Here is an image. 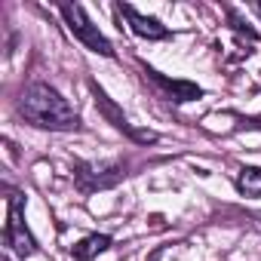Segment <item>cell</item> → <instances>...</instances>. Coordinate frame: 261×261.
<instances>
[{
  "instance_id": "cell-5",
  "label": "cell",
  "mask_w": 261,
  "mask_h": 261,
  "mask_svg": "<svg viewBox=\"0 0 261 261\" xmlns=\"http://www.w3.org/2000/svg\"><path fill=\"white\" fill-rule=\"evenodd\" d=\"M117 13L126 16L133 34H139V37H145V40H166V37H172V31H169L166 25H160V22L151 19V16H142L136 7H129V4H117Z\"/></svg>"
},
{
  "instance_id": "cell-1",
  "label": "cell",
  "mask_w": 261,
  "mask_h": 261,
  "mask_svg": "<svg viewBox=\"0 0 261 261\" xmlns=\"http://www.w3.org/2000/svg\"><path fill=\"white\" fill-rule=\"evenodd\" d=\"M16 111L37 129H53V133H71L80 129V114L62 98L59 89H53L49 83H28L19 95Z\"/></svg>"
},
{
  "instance_id": "cell-7",
  "label": "cell",
  "mask_w": 261,
  "mask_h": 261,
  "mask_svg": "<svg viewBox=\"0 0 261 261\" xmlns=\"http://www.w3.org/2000/svg\"><path fill=\"white\" fill-rule=\"evenodd\" d=\"M145 77L154 80L160 89H166V95H169L172 101H191V98H200V86H194V83H185V80H166L163 74H157V71H151V68H145Z\"/></svg>"
},
{
  "instance_id": "cell-3",
  "label": "cell",
  "mask_w": 261,
  "mask_h": 261,
  "mask_svg": "<svg viewBox=\"0 0 261 261\" xmlns=\"http://www.w3.org/2000/svg\"><path fill=\"white\" fill-rule=\"evenodd\" d=\"M123 178V163H77L74 166V181L83 194L114 188Z\"/></svg>"
},
{
  "instance_id": "cell-9",
  "label": "cell",
  "mask_w": 261,
  "mask_h": 261,
  "mask_svg": "<svg viewBox=\"0 0 261 261\" xmlns=\"http://www.w3.org/2000/svg\"><path fill=\"white\" fill-rule=\"evenodd\" d=\"M237 188L249 197H261V169L255 166H243L240 175H237Z\"/></svg>"
},
{
  "instance_id": "cell-2",
  "label": "cell",
  "mask_w": 261,
  "mask_h": 261,
  "mask_svg": "<svg viewBox=\"0 0 261 261\" xmlns=\"http://www.w3.org/2000/svg\"><path fill=\"white\" fill-rule=\"evenodd\" d=\"M59 13H62V19H65V25H68V31L86 46V49H92V53H98V56H114V49H111V43H108V37L89 22V16L83 13V7L80 4H59Z\"/></svg>"
},
{
  "instance_id": "cell-10",
  "label": "cell",
  "mask_w": 261,
  "mask_h": 261,
  "mask_svg": "<svg viewBox=\"0 0 261 261\" xmlns=\"http://www.w3.org/2000/svg\"><path fill=\"white\" fill-rule=\"evenodd\" d=\"M258 13H261V4H258Z\"/></svg>"
},
{
  "instance_id": "cell-6",
  "label": "cell",
  "mask_w": 261,
  "mask_h": 261,
  "mask_svg": "<svg viewBox=\"0 0 261 261\" xmlns=\"http://www.w3.org/2000/svg\"><path fill=\"white\" fill-rule=\"evenodd\" d=\"M89 89H92V95H95V105H98V111H101V114H105V117H108V120H111V123L120 129V133L133 136L136 142H157V133H139V129H133V126H129V120H126V117L117 111V105H114V101H111V98H108V95H105V92H101L95 83H89Z\"/></svg>"
},
{
  "instance_id": "cell-8",
  "label": "cell",
  "mask_w": 261,
  "mask_h": 261,
  "mask_svg": "<svg viewBox=\"0 0 261 261\" xmlns=\"http://www.w3.org/2000/svg\"><path fill=\"white\" fill-rule=\"evenodd\" d=\"M108 246H111V237H108V233H92V237L80 240V243L71 249V255H74L77 261H89V258H95L98 252H105Z\"/></svg>"
},
{
  "instance_id": "cell-4",
  "label": "cell",
  "mask_w": 261,
  "mask_h": 261,
  "mask_svg": "<svg viewBox=\"0 0 261 261\" xmlns=\"http://www.w3.org/2000/svg\"><path fill=\"white\" fill-rule=\"evenodd\" d=\"M4 243L16 255H22V258H28V255L37 252V243H34V237H31V230L25 227V218H22V197L19 194H10V215H7Z\"/></svg>"
}]
</instances>
